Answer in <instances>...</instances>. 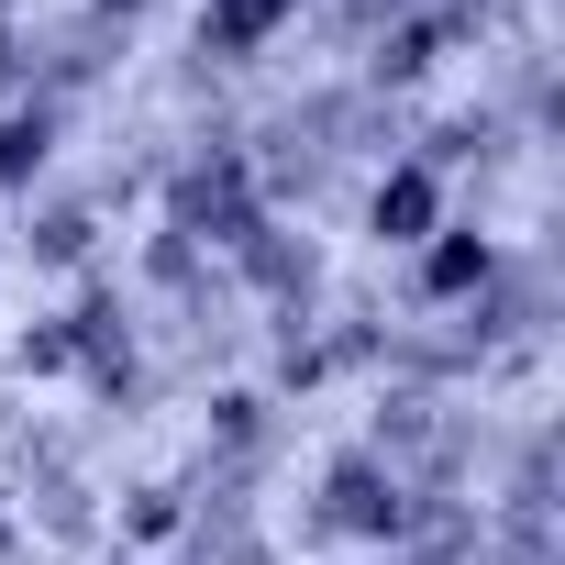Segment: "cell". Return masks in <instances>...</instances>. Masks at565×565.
<instances>
[{"label":"cell","mask_w":565,"mask_h":565,"mask_svg":"<svg viewBox=\"0 0 565 565\" xmlns=\"http://www.w3.org/2000/svg\"><path fill=\"white\" fill-rule=\"evenodd\" d=\"M45 145H56V111H12V122H0V178H34Z\"/></svg>","instance_id":"obj_5"},{"label":"cell","mask_w":565,"mask_h":565,"mask_svg":"<svg viewBox=\"0 0 565 565\" xmlns=\"http://www.w3.org/2000/svg\"><path fill=\"white\" fill-rule=\"evenodd\" d=\"M433 211H444V200H433V167H388V178H377V233H388V244H422V233H444Z\"/></svg>","instance_id":"obj_2"},{"label":"cell","mask_w":565,"mask_h":565,"mask_svg":"<svg viewBox=\"0 0 565 565\" xmlns=\"http://www.w3.org/2000/svg\"><path fill=\"white\" fill-rule=\"evenodd\" d=\"M399 521H411L399 477H377V455H344L333 466V499H322V532H399Z\"/></svg>","instance_id":"obj_1"},{"label":"cell","mask_w":565,"mask_h":565,"mask_svg":"<svg viewBox=\"0 0 565 565\" xmlns=\"http://www.w3.org/2000/svg\"><path fill=\"white\" fill-rule=\"evenodd\" d=\"M0 78H12V34H0Z\"/></svg>","instance_id":"obj_6"},{"label":"cell","mask_w":565,"mask_h":565,"mask_svg":"<svg viewBox=\"0 0 565 565\" xmlns=\"http://www.w3.org/2000/svg\"><path fill=\"white\" fill-rule=\"evenodd\" d=\"M466 289H488V244H477L466 222H444V244H433V300H466Z\"/></svg>","instance_id":"obj_4"},{"label":"cell","mask_w":565,"mask_h":565,"mask_svg":"<svg viewBox=\"0 0 565 565\" xmlns=\"http://www.w3.org/2000/svg\"><path fill=\"white\" fill-rule=\"evenodd\" d=\"M289 12H300V0H211V12H200V45H211V56H244V45H266Z\"/></svg>","instance_id":"obj_3"}]
</instances>
